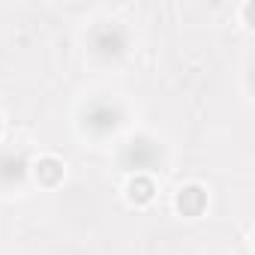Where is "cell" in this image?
Instances as JSON below:
<instances>
[{
    "label": "cell",
    "instance_id": "cell-4",
    "mask_svg": "<svg viewBox=\"0 0 255 255\" xmlns=\"http://www.w3.org/2000/svg\"><path fill=\"white\" fill-rule=\"evenodd\" d=\"M156 147H144L141 141H129L126 144V156H123V162L129 165V171H135V168H150L153 165V159H156Z\"/></svg>",
    "mask_w": 255,
    "mask_h": 255
},
{
    "label": "cell",
    "instance_id": "cell-5",
    "mask_svg": "<svg viewBox=\"0 0 255 255\" xmlns=\"http://www.w3.org/2000/svg\"><path fill=\"white\" fill-rule=\"evenodd\" d=\"M0 129H3V120H0Z\"/></svg>",
    "mask_w": 255,
    "mask_h": 255
},
{
    "label": "cell",
    "instance_id": "cell-3",
    "mask_svg": "<svg viewBox=\"0 0 255 255\" xmlns=\"http://www.w3.org/2000/svg\"><path fill=\"white\" fill-rule=\"evenodd\" d=\"M63 171L66 168H63V162L57 156H39L36 165H33V174H36V180L42 186H57L63 180Z\"/></svg>",
    "mask_w": 255,
    "mask_h": 255
},
{
    "label": "cell",
    "instance_id": "cell-1",
    "mask_svg": "<svg viewBox=\"0 0 255 255\" xmlns=\"http://www.w3.org/2000/svg\"><path fill=\"white\" fill-rule=\"evenodd\" d=\"M174 207H177L180 216H189V219L201 216L204 207H207V192H204V186H198V183L180 186V189H177V198H174Z\"/></svg>",
    "mask_w": 255,
    "mask_h": 255
},
{
    "label": "cell",
    "instance_id": "cell-2",
    "mask_svg": "<svg viewBox=\"0 0 255 255\" xmlns=\"http://www.w3.org/2000/svg\"><path fill=\"white\" fill-rule=\"evenodd\" d=\"M126 198H129L135 207L150 204V201L156 198V183H153V177H147V174H135L129 183H126Z\"/></svg>",
    "mask_w": 255,
    "mask_h": 255
}]
</instances>
